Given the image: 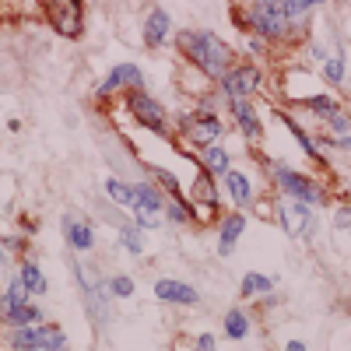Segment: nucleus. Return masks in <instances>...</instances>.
<instances>
[{
    "mask_svg": "<svg viewBox=\"0 0 351 351\" xmlns=\"http://www.w3.org/2000/svg\"><path fill=\"white\" fill-rule=\"evenodd\" d=\"M180 49L200 67V74L218 77L232 67V49L211 32H180Z\"/></svg>",
    "mask_w": 351,
    "mask_h": 351,
    "instance_id": "nucleus-1",
    "label": "nucleus"
},
{
    "mask_svg": "<svg viewBox=\"0 0 351 351\" xmlns=\"http://www.w3.org/2000/svg\"><path fill=\"white\" fill-rule=\"evenodd\" d=\"M253 32H260L263 39H281L288 32V14H285V0H253V8L246 14Z\"/></svg>",
    "mask_w": 351,
    "mask_h": 351,
    "instance_id": "nucleus-2",
    "label": "nucleus"
},
{
    "mask_svg": "<svg viewBox=\"0 0 351 351\" xmlns=\"http://www.w3.org/2000/svg\"><path fill=\"white\" fill-rule=\"evenodd\" d=\"M274 183H278V190H281L285 197H291V200H306V204H324V200H327L324 186L313 183L309 176H302V172L281 165V162L274 165Z\"/></svg>",
    "mask_w": 351,
    "mask_h": 351,
    "instance_id": "nucleus-3",
    "label": "nucleus"
},
{
    "mask_svg": "<svg viewBox=\"0 0 351 351\" xmlns=\"http://www.w3.org/2000/svg\"><path fill=\"white\" fill-rule=\"evenodd\" d=\"M186 141L200 144V148H208V144H215L225 130H221V120L215 116V109H197V112H186L183 120H180Z\"/></svg>",
    "mask_w": 351,
    "mask_h": 351,
    "instance_id": "nucleus-4",
    "label": "nucleus"
},
{
    "mask_svg": "<svg viewBox=\"0 0 351 351\" xmlns=\"http://www.w3.org/2000/svg\"><path fill=\"white\" fill-rule=\"evenodd\" d=\"M127 109L130 116L144 127V130H155V134H165V109L144 92V88H130V95H127Z\"/></svg>",
    "mask_w": 351,
    "mask_h": 351,
    "instance_id": "nucleus-5",
    "label": "nucleus"
},
{
    "mask_svg": "<svg viewBox=\"0 0 351 351\" xmlns=\"http://www.w3.org/2000/svg\"><path fill=\"white\" fill-rule=\"evenodd\" d=\"M260 84H263V77L256 67H228L221 74V88L228 99H250L253 92H260Z\"/></svg>",
    "mask_w": 351,
    "mask_h": 351,
    "instance_id": "nucleus-6",
    "label": "nucleus"
},
{
    "mask_svg": "<svg viewBox=\"0 0 351 351\" xmlns=\"http://www.w3.org/2000/svg\"><path fill=\"white\" fill-rule=\"evenodd\" d=\"M46 18H49V25L60 36H67V39L81 36V8H77V0H53V4H46Z\"/></svg>",
    "mask_w": 351,
    "mask_h": 351,
    "instance_id": "nucleus-7",
    "label": "nucleus"
},
{
    "mask_svg": "<svg viewBox=\"0 0 351 351\" xmlns=\"http://www.w3.org/2000/svg\"><path fill=\"white\" fill-rule=\"evenodd\" d=\"M155 295L162 302H172V306H197L200 295H197V288L183 285V281H172V278H162L155 281Z\"/></svg>",
    "mask_w": 351,
    "mask_h": 351,
    "instance_id": "nucleus-8",
    "label": "nucleus"
},
{
    "mask_svg": "<svg viewBox=\"0 0 351 351\" xmlns=\"http://www.w3.org/2000/svg\"><path fill=\"white\" fill-rule=\"evenodd\" d=\"M281 215V225L288 236H306V232L313 228V218H309V204L306 200H295V204H285V208L278 211Z\"/></svg>",
    "mask_w": 351,
    "mask_h": 351,
    "instance_id": "nucleus-9",
    "label": "nucleus"
},
{
    "mask_svg": "<svg viewBox=\"0 0 351 351\" xmlns=\"http://www.w3.org/2000/svg\"><path fill=\"white\" fill-rule=\"evenodd\" d=\"M116 88H141V67H134V64L112 67L109 77L99 84V95H109V92H116Z\"/></svg>",
    "mask_w": 351,
    "mask_h": 351,
    "instance_id": "nucleus-10",
    "label": "nucleus"
},
{
    "mask_svg": "<svg viewBox=\"0 0 351 351\" xmlns=\"http://www.w3.org/2000/svg\"><path fill=\"white\" fill-rule=\"evenodd\" d=\"M246 232V215L243 211H236V215H228L225 221H221V239H218V253L221 256H232V250H236V243H239V236Z\"/></svg>",
    "mask_w": 351,
    "mask_h": 351,
    "instance_id": "nucleus-11",
    "label": "nucleus"
},
{
    "mask_svg": "<svg viewBox=\"0 0 351 351\" xmlns=\"http://www.w3.org/2000/svg\"><path fill=\"white\" fill-rule=\"evenodd\" d=\"M232 112H236V123H239V130H243L250 141H260L263 127H260V116L253 112L250 99H232Z\"/></svg>",
    "mask_w": 351,
    "mask_h": 351,
    "instance_id": "nucleus-12",
    "label": "nucleus"
},
{
    "mask_svg": "<svg viewBox=\"0 0 351 351\" xmlns=\"http://www.w3.org/2000/svg\"><path fill=\"white\" fill-rule=\"evenodd\" d=\"M64 236H67V243H71L74 250H92V246H95V232H92V225H84V221L74 218V215L64 218Z\"/></svg>",
    "mask_w": 351,
    "mask_h": 351,
    "instance_id": "nucleus-13",
    "label": "nucleus"
},
{
    "mask_svg": "<svg viewBox=\"0 0 351 351\" xmlns=\"http://www.w3.org/2000/svg\"><path fill=\"white\" fill-rule=\"evenodd\" d=\"M11 344H14V348H21V351H43V348H46V327H43V324H25V327H14Z\"/></svg>",
    "mask_w": 351,
    "mask_h": 351,
    "instance_id": "nucleus-14",
    "label": "nucleus"
},
{
    "mask_svg": "<svg viewBox=\"0 0 351 351\" xmlns=\"http://www.w3.org/2000/svg\"><path fill=\"white\" fill-rule=\"evenodd\" d=\"M225 190H228V197L239 204V208H250L253 204V186H250V180L243 172H236V169H228L225 172Z\"/></svg>",
    "mask_w": 351,
    "mask_h": 351,
    "instance_id": "nucleus-15",
    "label": "nucleus"
},
{
    "mask_svg": "<svg viewBox=\"0 0 351 351\" xmlns=\"http://www.w3.org/2000/svg\"><path fill=\"white\" fill-rule=\"evenodd\" d=\"M169 36V14L165 11H152L148 21H144V43H148L152 49H158Z\"/></svg>",
    "mask_w": 351,
    "mask_h": 351,
    "instance_id": "nucleus-16",
    "label": "nucleus"
},
{
    "mask_svg": "<svg viewBox=\"0 0 351 351\" xmlns=\"http://www.w3.org/2000/svg\"><path fill=\"white\" fill-rule=\"evenodd\" d=\"M193 197L204 204V208H218V190H215V176L208 169H200L197 183H193Z\"/></svg>",
    "mask_w": 351,
    "mask_h": 351,
    "instance_id": "nucleus-17",
    "label": "nucleus"
},
{
    "mask_svg": "<svg viewBox=\"0 0 351 351\" xmlns=\"http://www.w3.org/2000/svg\"><path fill=\"white\" fill-rule=\"evenodd\" d=\"M28 302V288H25V281L21 278H14L11 281V288H8V295L4 299H0V316H11V309H18V306H25Z\"/></svg>",
    "mask_w": 351,
    "mask_h": 351,
    "instance_id": "nucleus-18",
    "label": "nucleus"
},
{
    "mask_svg": "<svg viewBox=\"0 0 351 351\" xmlns=\"http://www.w3.org/2000/svg\"><path fill=\"white\" fill-rule=\"evenodd\" d=\"M200 169H208L211 176H225L228 172V152H221L218 144H208L204 158H200Z\"/></svg>",
    "mask_w": 351,
    "mask_h": 351,
    "instance_id": "nucleus-19",
    "label": "nucleus"
},
{
    "mask_svg": "<svg viewBox=\"0 0 351 351\" xmlns=\"http://www.w3.org/2000/svg\"><path fill=\"white\" fill-rule=\"evenodd\" d=\"M134 208L158 215V211H162V193H158L152 183H137V204H134Z\"/></svg>",
    "mask_w": 351,
    "mask_h": 351,
    "instance_id": "nucleus-20",
    "label": "nucleus"
},
{
    "mask_svg": "<svg viewBox=\"0 0 351 351\" xmlns=\"http://www.w3.org/2000/svg\"><path fill=\"white\" fill-rule=\"evenodd\" d=\"M225 334H228L232 341H243V337L250 334V316H246L243 309H228V313H225Z\"/></svg>",
    "mask_w": 351,
    "mask_h": 351,
    "instance_id": "nucleus-21",
    "label": "nucleus"
},
{
    "mask_svg": "<svg viewBox=\"0 0 351 351\" xmlns=\"http://www.w3.org/2000/svg\"><path fill=\"white\" fill-rule=\"evenodd\" d=\"M106 193H109V200L123 204V208H134V204H137V186H130L123 180H109L106 183Z\"/></svg>",
    "mask_w": 351,
    "mask_h": 351,
    "instance_id": "nucleus-22",
    "label": "nucleus"
},
{
    "mask_svg": "<svg viewBox=\"0 0 351 351\" xmlns=\"http://www.w3.org/2000/svg\"><path fill=\"white\" fill-rule=\"evenodd\" d=\"M18 278L25 281V288H28V295H43V291H46V278H43V271L36 267V260H28L25 267L18 271Z\"/></svg>",
    "mask_w": 351,
    "mask_h": 351,
    "instance_id": "nucleus-23",
    "label": "nucleus"
},
{
    "mask_svg": "<svg viewBox=\"0 0 351 351\" xmlns=\"http://www.w3.org/2000/svg\"><path fill=\"white\" fill-rule=\"evenodd\" d=\"M319 4H327V0H285V14H288V25H302L306 14Z\"/></svg>",
    "mask_w": 351,
    "mask_h": 351,
    "instance_id": "nucleus-24",
    "label": "nucleus"
},
{
    "mask_svg": "<svg viewBox=\"0 0 351 351\" xmlns=\"http://www.w3.org/2000/svg\"><path fill=\"white\" fill-rule=\"evenodd\" d=\"M8 324H11V327H25V324H43V313H39V306H32V302H25V306L11 309V316H8Z\"/></svg>",
    "mask_w": 351,
    "mask_h": 351,
    "instance_id": "nucleus-25",
    "label": "nucleus"
},
{
    "mask_svg": "<svg viewBox=\"0 0 351 351\" xmlns=\"http://www.w3.org/2000/svg\"><path fill=\"white\" fill-rule=\"evenodd\" d=\"M271 285H274V281H271L267 274H246V278H243V295L250 299V295H256V291H263V295H267Z\"/></svg>",
    "mask_w": 351,
    "mask_h": 351,
    "instance_id": "nucleus-26",
    "label": "nucleus"
},
{
    "mask_svg": "<svg viewBox=\"0 0 351 351\" xmlns=\"http://www.w3.org/2000/svg\"><path fill=\"white\" fill-rule=\"evenodd\" d=\"M120 243L127 246V253L141 256V253H144V243H141V225H123V232H120Z\"/></svg>",
    "mask_w": 351,
    "mask_h": 351,
    "instance_id": "nucleus-27",
    "label": "nucleus"
},
{
    "mask_svg": "<svg viewBox=\"0 0 351 351\" xmlns=\"http://www.w3.org/2000/svg\"><path fill=\"white\" fill-rule=\"evenodd\" d=\"M324 77H327L330 84H341V81H344V56H341V53H334L330 60H324Z\"/></svg>",
    "mask_w": 351,
    "mask_h": 351,
    "instance_id": "nucleus-28",
    "label": "nucleus"
},
{
    "mask_svg": "<svg viewBox=\"0 0 351 351\" xmlns=\"http://www.w3.org/2000/svg\"><path fill=\"white\" fill-rule=\"evenodd\" d=\"M285 123H288V130H291V134H295V141H299L302 148H306V155H309V158H319V148H316V144L309 141V134H306L302 127H295V120H288V116H285Z\"/></svg>",
    "mask_w": 351,
    "mask_h": 351,
    "instance_id": "nucleus-29",
    "label": "nucleus"
},
{
    "mask_svg": "<svg viewBox=\"0 0 351 351\" xmlns=\"http://www.w3.org/2000/svg\"><path fill=\"white\" fill-rule=\"evenodd\" d=\"M302 106H306V109H313V112H319V116H327L337 102H334L330 95H309V99H302Z\"/></svg>",
    "mask_w": 351,
    "mask_h": 351,
    "instance_id": "nucleus-30",
    "label": "nucleus"
},
{
    "mask_svg": "<svg viewBox=\"0 0 351 351\" xmlns=\"http://www.w3.org/2000/svg\"><path fill=\"white\" fill-rule=\"evenodd\" d=\"M327 123H330V127H334V130H337L341 137H344V134H351V116H344V112H341L337 106H334V109L327 112Z\"/></svg>",
    "mask_w": 351,
    "mask_h": 351,
    "instance_id": "nucleus-31",
    "label": "nucleus"
},
{
    "mask_svg": "<svg viewBox=\"0 0 351 351\" xmlns=\"http://www.w3.org/2000/svg\"><path fill=\"white\" fill-rule=\"evenodd\" d=\"M165 211H169V221H176V225H183V221H190V215H193V211L186 208V204H180V197H172V204H169Z\"/></svg>",
    "mask_w": 351,
    "mask_h": 351,
    "instance_id": "nucleus-32",
    "label": "nucleus"
},
{
    "mask_svg": "<svg viewBox=\"0 0 351 351\" xmlns=\"http://www.w3.org/2000/svg\"><path fill=\"white\" fill-rule=\"evenodd\" d=\"M152 176H155V180H158V183H162V186H165L172 197H180V193H183V190H180V180H176L172 172H165V169H152Z\"/></svg>",
    "mask_w": 351,
    "mask_h": 351,
    "instance_id": "nucleus-33",
    "label": "nucleus"
},
{
    "mask_svg": "<svg viewBox=\"0 0 351 351\" xmlns=\"http://www.w3.org/2000/svg\"><path fill=\"white\" fill-rule=\"evenodd\" d=\"M109 291H112L116 299H127V295H134V281L120 274V278H112V281H109Z\"/></svg>",
    "mask_w": 351,
    "mask_h": 351,
    "instance_id": "nucleus-34",
    "label": "nucleus"
},
{
    "mask_svg": "<svg viewBox=\"0 0 351 351\" xmlns=\"http://www.w3.org/2000/svg\"><path fill=\"white\" fill-rule=\"evenodd\" d=\"M64 344H67V337L60 327H46V348H64Z\"/></svg>",
    "mask_w": 351,
    "mask_h": 351,
    "instance_id": "nucleus-35",
    "label": "nucleus"
},
{
    "mask_svg": "<svg viewBox=\"0 0 351 351\" xmlns=\"http://www.w3.org/2000/svg\"><path fill=\"white\" fill-rule=\"evenodd\" d=\"M334 225H337V228H348V225H351V204H348V208H341V211H337Z\"/></svg>",
    "mask_w": 351,
    "mask_h": 351,
    "instance_id": "nucleus-36",
    "label": "nucleus"
},
{
    "mask_svg": "<svg viewBox=\"0 0 351 351\" xmlns=\"http://www.w3.org/2000/svg\"><path fill=\"white\" fill-rule=\"evenodd\" d=\"M197 348H215V337H211V334H200V337H197Z\"/></svg>",
    "mask_w": 351,
    "mask_h": 351,
    "instance_id": "nucleus-37",
    "label": "nucleus"
},
{
    "mask_svg": "<svg viewBox=\"0 0 351 351\" xmlns=\"http://www.w3.org/2000/svg\"><path fill=\"white\" fill-rule=\"evenodd\" d=\"M4 260H8V243L0 239V267H4Z\"/></svg>",
    "mask_w": 351,
    "mask_h": 351,
    "instance_id": "nucleus-38",
    "label": "nucleus"
}]
</instances>
